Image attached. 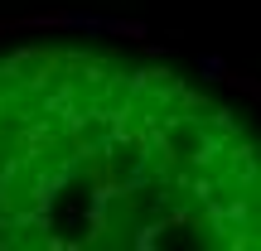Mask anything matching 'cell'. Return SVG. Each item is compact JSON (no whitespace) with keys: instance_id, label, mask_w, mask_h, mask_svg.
Wrapping results in <instances>:
<instances>
[{"instance_id":"obj_2","label":"cell","mask_w":261,"mask_h":251,"mask_svg":"<svg viewBox=\"0 0 261 251\" xmlns=\"http://www.w3.org/2000/svg\"><path fill=\"white\" fill-rule=\"evenodd\" d=\"M223 73H227L223 53H198V77H203V82H223Z\"/></svg>"},{"instance_id":"obj_3","label":"cell","mask_w":261,"mask_h":251,"mask_svg":"<svg viewBox=\"0 0 261 251\" xmlns=\"http://www.w3.org/2000/svg\"><path fill=\"white\" fill-rule=\"evenodd\" d=\"M223 82H227V87H237V92H247L252 102L261 97V82H256V77H247V73H232V68H227V73H223Z\"/></svg>"},{"instance_id":"obj_1","label":"cell","mask_w":261,"mask_h":251,"mask_svg":"<svg viewBox=\"0 0 261 251\" xmlns=\"http://www.w3.org/2000/svg\"><path fill=\"white\" fill-rule=\"evenodd\" d=\"M102 34L130 39V44H145V39H150V24H145V19H102Z\"/></svg>"}]
</instances>
